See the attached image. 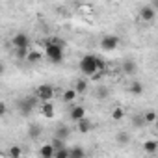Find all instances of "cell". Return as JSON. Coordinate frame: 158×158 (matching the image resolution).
<instances>
[{
    "label": "cell",
    "instance_id": "obj_1",
    "mask_svg": "<svg viewBox=\"0 0 158 158\" xmlns=\"http://www.w3.org/2000/svg\"><path fill=\"white\" fill-rule=\"evenodd\" d=\"M43 56L50 61V63H61L63 61V45H61V41H47V45H45V52H43Z\"/></svg>",
    "mask_w": 158,
    "mask_h": 158
},
{
    "label": "cell",
    "instance_id": "obj_2",
    "mask_svg": "<svg viewBox=\"0 0 158 158\" xmlns=\"http://www.w3.org/2000/svg\"><path fill=\"white\" fill-rule=\"evenodd\" d=\"M95 61H97V56H93V54H86V56L80 60V71H82L84 76H91V74L99 73Z\"/></svg>",
    "mask_w": 158,
    "mask_h": 158
},
{
    "label": "cell",
    "instance_id": "obj_3",
    "mask_svg": "<svg viewBox=\"0 0 158 158\" xmlns=\"http://www.w3.org/2000/svg\"><path fill=\"white\" fill-rule=\"evenodd\" d=\"M35 106H37V97H35V95H32V97H24V99L19 101V110H21L23 115H30V114L34 112Z\"/></svg>",
    "mask_w": 158,
    "mask_h": 158
},
{
    "label": "cell",
    "instance_id": "obj_4",
    "mask_svg": "<svg viewBox=\"0 0 158 158\" xmlns=\"http://www.w3.org/2000/svg\"><path fill=\"white\" fill-rule=\"evenodd\" d=\"M35 97L37 101L45 102V101H52L54 99V88L50 84H41L37 89H35Z\"/></svg>",
    "mask_w": 158,
    "mask_h": 158
},
{
    "label": "cell",
    "instance_id": "obj_5",
    "mask_svg": "<svg viewBox=\"0 0 158 158\" xmlns=\"http://www.w3.org/2000/svg\"><path fill=\"white\" fill-rule=\"evenodd\" d=\"M119 47V37L117 35H104L101 39V48L106 50V52H112Z\"/></svg>",
    "mask_w": 158,
    "mask_h": 158
},
{
    "label": "cell",
    "instance_id": "obj_6",
    "mask_svg": "<svg viewBox=\"0 0 158 158\" xmlns=\"http://www.w3.org/2000/svg\"><path fill=\"white\" fill-rule=\"evenodd\" d=\"M154 15H156V10L149 4V6H143L141 10H139V19L143 21V23H151V21H154Z\"/></svg>",
    "mask_w": 158,
    "mask_h": 158
},
{
    "label": "cell",
    "instance_id": "obj_7",
    "mask_svg": "<svg viewBox=\"0 0 158 158\" xmlns=\"http://www.w3.org/2000/svg\"><path fill=\"white\" fill-rule=\"evenodd\" d=\"M76 123V128H78V132H80V134H88L91 128H93V123L84 115L82 119H78V121H74Z\"/></svg>",
    "mask_w": 158,
    "mask_h": 158
},
{
    "label": "cell",
    "instance_id": "obj_8",
    "mask_svg": "<svg viewBox=\"0 0 158 158\" xmlns=\"http://www.w3.org/2000/svg\"><path fill=\"white\" fill-rule=\"evenodd\" d=\"M11 45L17 48V47H28L30 45V37L26 34H15L11 37Z\"/></svg>",
    "mask_w": 158,
    "mask_h": 158
},
{
    "label": "cell",
    "instance_id": "obj_9",
    "mask_svg": "<svg viewBox=\"0 0 158 158\" xmlns=\"http://www.w3.org/2000/svg\"><path fill=\"white\" fill-rule=\"evenodd\" d=\"M54 138H60V139L67 141V139L71 138V130H69V127H65V125H60V127L54 130Z\"/></svg>",
    "mask_w": 158,
    "mask_h": 158
},
{
    "label": "cell",
    "instance_id": "obj_10",
    "mask_svg": "<svg viewBox=\"0 0 158 158\" xmlns=\"http://www.w3.org/2000/svg\"><path fill=\"white\" fill-rule=\"evenodd\" d=\"M86 115V108L84 106H74L71 112H69V117L73 119V121H78V119H82Z\"/></svg>",
    "mask_w": 158,
    "mask_h": 158
},
{
    "label": "cell",
    "instance_id": "obj_11",
    "mask_svg": "<svg viewBox=\"0 0 158 158\" xmlns=\"http://www.w3.org/2000/svg\"><path fill=\"white\" fill-rule=\"evenodd\" d=\"M41 114L45 117H52L54 115V104H52V101H45L41 104Z\"/></svg>",
    "mask_w": 158,
    "mask_h": 158
},
{
    "label": "cell",
    "instance_id": "obj_12",
    "mask_svg": "<svg viewBox=\"0 0 158 158\" xmlns=\"http://www.w3.org/2000/svg\"><path fill=\"white\" fill-rule=\"evenodd\" d=\"M143 151L149 152V154H154V152L158 151V141H156V139H147V141L143 143Z\"/></svg>",
    "mask_w": 158,
    "mask_h": 158
},
{
    "label": "cell",
    "instance_id": "obj_13",
    "mask_svg": "<svg viewBox=\"0 0 158 158\" xmlns=\"http://www.w3.org/2000/svg\"><path fill=\"white\" fill-rule=\"evenodd\" d=\"M39 156H43V158H52V156H54V147H52V143H45V145L39 149Z\"/></svg>",
    "mask_w": 158,
    "mask_h": 158
},
{
    "label": "cell",
    "instance_id": "obj_14",
    "mask_svg": "<svg viewBox=\"0 0 158 158\" xmlns=\"http://www.w3.org/2000/svg\"><path fill=\"white\" fill-rule=\"evenodd\" d=\"M41 58H43V52H39V50H28L26 61H30V63H37V61H41Z\"/></svg>",
    "mask_w": 158,
    "mask_h": 158
},
{
    "label": "cell",
    "instance_id": "obj_15",
    "mask_svg": "<svg viewBox=\"0 0 158 158\" xmlns=\"http://www.w3.org/2000/svg\"><path fill=\"white\" fill-rule=\"evenodd\" d=\"M123 73H125V74H134V73H136V61L125 60V61H123Z\"/></svg>",
    "mask_w": 158,
    "mask_h": 158
},
{
    "label": "cell",
    "instance_id": "obj_16",
    "mask_svg": "<svg viewBox=\"0 0 158 158\" xmlns=\"http://www.w3.org/2000/svg\"><path fill=\"white\" fill-rule=\"evenodd\" d=\"M147 123H145V119H143V114H134L132 115V127L134 128H143Z\"/></svg>",
    "mask_w": 158,
    "mask_h": 158
},
{
    "label": "cell",
    "instance_id": "obj_17",
    "mask_svg": "<svg viewBox=\"0 0 158 158\" xmlns=\"http://www.w3.org/2000/svg\"><path fill=\"white\" fill-rule=\"evenodd\" d=\"M86 156V151L82 147H73L69 149V158H84Z\"/></svg>",
    "mask_w": 158,
    "mask_h": 158
},
{
    "label": "cell",
    "instance_id": "obj_18",
    "mask_svg": "<svg viewBox=\"0 0 158 158\" xmlns=\"http://www.w3.org/2000/svg\"><path fill=\"white\" fill-rule=\"evenodd\" d=\"M128 93H132V95H143V84L132 82V84L128 86Z\"/></svg>",
    "mask_w": 158,
    "mask_h": 158
},
{
    "label": "cell",
    "instance_id": "obj_19",
    "mask_svg": "<svg viewBox=\"0 0 158 158\" xmlns=\"http://www.w3.org/2000/svg\"><path fill=\"white\" fill-rule=\"evenodd\" d=\"M130 139H132V136H130L128 132H119V134L115 136V141H117L119 145H127V143H130Z\"/></svg>",
    "mask_w": 158,
    "mask_h": 158
},
{
    "label": "cell",
    "instance_id": "obj_20",
    "mask_svg": "<svg viewBox=\"0 0 158 158\" xmlns=\"http://www.w3.org/2000/svg\"><path fill=\"white\" fill-rule=\"evenodd\" d=\"M28 47H17L15 48V58L19 60V61H23V60H26V56H28Z\"/></svg>",
    "mask_w": 158,
    "mask_h": 158
},
{
    "label": "cell",
    "instance_id": "obj_21",
    "mask_svg": "<svg viewBox=\"0 0 158 158\" xmlns=\"http://www.w3.org/2000/svg\"><path fill=\"white\" fill-rule=\"evenodd\" d=\"M95 95H97V99H99V101H106V99H108V95H110V91H108V88H106V86H99V88H97V91H95Z\"/></svg>",
    "mask_w": 158,
    "mask_h": 158
},
{
    "label": "cell",
    "instance_id": "obj_22",
    "mask_svg": "<svg viewBox=\"0 0 158 158\" xmlns=\"http://www.w3.org/2000/svg\"><path fill=\"white\" fill-rule=\"evenodd\" d=\"M52 158H69V147H60V149H54V156Z\"/></svg>",
    "mask_w": 158,
    "mask_h": 158
},
{
    "label": "cell",
    "instance_id": "obj_23",
    "mask_svg": "<svg viewBox=\"0 0 158 158\" xmlns=\"http://www.w3.org/2000/svg\"><path fill=\"white\" fill-rule=\"evenodd\" d=\"M74 91H76V93H86V91H88V82L84 80V78H80V80H76Z\"/></svg>",
    "mask_w": 158,
    "mask_h": 158
},
{
    "label": "cell",
    "instance_id": "obj_24",
    "mask_svg": "<svg viewBox=\"0 0 158 158\" xmlns=\"http://www.w3.org/2000/svg\"><path fill=\"white\" fill-rule=\"evenodd\" d=\"M76 91H74V88H71V89H65V93H63V101L65 102H73L74 99H76Z\"/></svg>",
    "mask_w": 158,
    "mask_h": 158
},
{
    "label": "cell",
    "instance_id": "obj_25",
    "mask_svg": "<svg viewBox=\"0 0 158 158\" xmlns=\"http://www.w3.org/2000/svg\"><path fill=\"white\" fill-rule=\"evenodd\" d=\"M28 136H30L32 139H37V138L41 136V127H37V125H32V127L28 128Z\"/></svg>",
    "mask_w": 158,
    "mask_h": 158
},
{
    "label": "cell",
    "instance_id": "obj_26",
    "mask_svg": "<svg viewBox=\"0 0 158 158\" xmlns=\"http://www.w3.org/2000/svg\"><path fill=\"white\" fill-rule=\"evenodd\" d=\"M123 117H125V110H123V108L117 106V108L112 110V119H114V121H121Z\"/></svg>",
    "mask_w": 158,
    "mask_h": 158
},
{
    "label": "cell",
    "instance_id": "obj_27",
    "mask_svg": "<svg viewBox=\"0 0 158 158\" xmlns=\"http://www.w3.org/2000/svg\"><path fill=\"white\" fill-rule=\"evenodd\" d=\"M143 119H145V123H154V121H156V112H154V110L143 112Z\"/></svg>",
    "mask_w": 158,
    "mask_h": 158
},
{
    "label": "cell",
    "instance_id": "obj_28",
    "mask_svg": "<svg viewBox=\"0 0 158 158\" xmlns=\"http://www.w3.org/2000/svg\"><path fill=\"white\" fill-rule=\"evenodd\" d=\"M50 143H52V147H54V149H60V147H63V145H65V141H63V139H60V138H52V141H50Z\"/></svg>",
    "mask_w": 158,
    "mask_h": 158
},
{
    "label": "cell",
    "instance_id": "obj_29",
    "mask_svg": "<svg viewBox=\"0 0 158 158\" xmlns=\"http://www.w3.org/2000/svg\"><path fill=\"white\" fill-rule=\"evenodd\" d=\"M8 154H10V156H21V154H23V151H21L19 147H11V149L8 151Z\"/></svg>",
    "mask_w": 158,
    "mask_h": 158
},
{
    "label": "cell",
    "instance_id": "obj_30",
    "mask_svg": "<svg viewBox=\"0 0 158 158\" xmlns=\"http://www.w3.org/2000/svg\"><path fill=\"white\" fill-rule=\"evenodd\" d=\"M6 114H8V106H6L2 101H0V117H4Z\"/></svg>",
    "mask_w": 158,
    "mask_h": 158
},
{
    "label": "cell",
    "instance_id": "obj_31",
    "mask_svg": "<svg viewBox=\"0 0 158 158\" xmlns=\"http://www.w3.org/2000/svg\"><path fill=\"white\" fill-rule=\"evenodd\" d=\"M4 71H6V67H4V63H0V74H4Z\"/></svg>",
    "mask_w": 158,
    "mask_h": 158
}]
</instances>
